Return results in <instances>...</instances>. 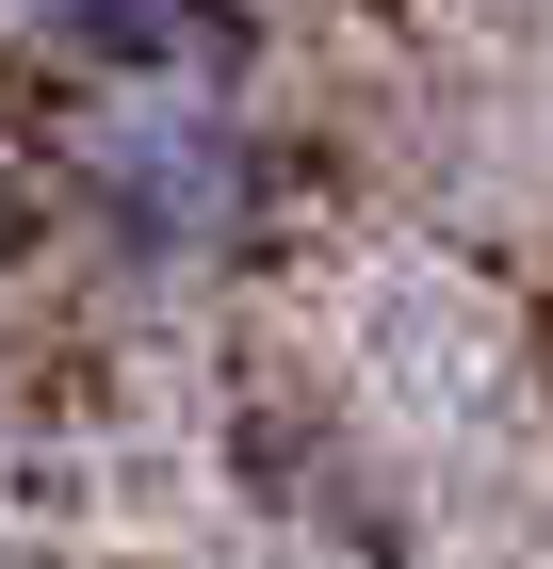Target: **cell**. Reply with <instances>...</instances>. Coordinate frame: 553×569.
<instances>
[{"label":"cell","mask_w":553,"mask_h":569,"mask_svg":"<svg viewBox=\"0 0 553 569\" xmlns=\"http://www.w3.org/2000/svg\"><path fill=\"white\" fill-rule=\"evenodd\" d=\"M294 196V147L245 82H130V98H82V131L49 163V212L98 277L130 293H196V277L260 261V228Z\"/></svg>","instance_id":"6da1fadb"},{"label":"cell","mask_w":553,"mask_h":569,"mask_svg":"<svg viewBox=\"0 0 553 569\" xmlns=\"http://www.w3.org/2000/svg\"><path fill=\"white\" fill-rule=\"evenodd\" d=\"M17 33L82 98H130V82H228L245 66V0H17Z\"/></svg>","instance_id":"7a4b0ae2"}]
</instances>
